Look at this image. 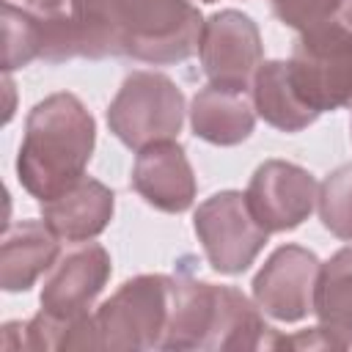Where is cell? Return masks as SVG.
Here are the masks:
<instances>
[{
  "mask_svg": "<svg viewBox=\"0 0 352 352\" xmlns=\"http://www.w3.org/2000/svg\"><path fill=\"white\" fill-rule=\"evenodd\" d=\"M214 283L173 278L170 316L162 349H206L214 319Z\"/></svg>",
  "mask_w": 352,
  "mask_h": 352,
  "instance_id": "cell-16",
  "label": "cell"
},
{
  "mask_svg": "<svg viewBox=\"0 0 352 352\" xmlns=\"http://www.w3.org/2000/svg\"><path fill=\"white\" fill-rule=\"evenodd\" d=\"M44 223L55 231L58 239L85 242L102 234L113 217V190L96 179H77L69 190L58 192L50 201H41Z\"/></svg>",
  "mask_w": 352,
  "mask_h": 352,
  "instance_id": "cell-12",
  "label": "cell"
},
{
  "mask_svg": "<svg viewBox=\"0 0 352 352\" xmlns=\"http://www.w3.org/2000/svg\"><path fill=\"white\" fill-rule=\"evenodd\" d=\"M314 314L319 336L333 349H352V248L338 250L319 267Z\"/></svg>",
  "mask_w": 352,
  "mask_h": 352,
  "instance_id": "cell-14",
  "label": "cell"
},
{
  "mask_svg": "<svg viewBox=\"0 0 352 352\" xmlns=\"http://www.w3.org/2000/svg\"><path fill=\"white\" fill-rule=\"evenodd\" d=\"M316 206L330 234L352 239V165H341L322 182Z\"/></svg>",
  "mask_w": 352,
  "mask_h": 352,
  "instance_id": "cell-19",
  "label": "cell"
},
{
  "mask_svg": "<svg viewBox=\"0 0 352 352\" xmlns=\"http://www.w3.org/2000/svg\"><path fill=\"white\" fill-rule=\"evenodd\" d=\"M349 107H352V104H349Z\"/></svg>",
  "mask_w": 352,
  "mask_h": 352,
  "instance_id": "cell-23",
  "label": "cell"
},
{
  "mask_svg": "<svg viewBox=\"0 0 352 352\" xmlns=\"http://www.w3.org/2000/svg\"><path fill=\"white\" fill-rule=\"evenodd\" d=\"M173 278L138 275L126 280L96 311L102 349H151L162 346L170 316Z\"/></svg>",
  "mask_w": 352,
  "mask_h": 352,
  "instance_id": "cell-4",
  "label": "cell"
},
{
  "mask_svg": "<svg viewBox=\"0 0 352 352\" xmlns=\"http://www.w3.org/2000/svg\"><path fill=\"white\" fill-rule=\"evenodd\" d=\"M110 278V256L102 245L85 242L63 253L44 278L41 311L58 319L88 314L96 294Z\"/></svg>",
  "mask_w": 352,
  "mask_h": 352,
  "instance_id": "cell-10",
  "label": "cell"
},
{
  "mask_svg": "<svg viewBox=\"0 0 352 352\" xmlns=\"http://www.w3.org/2000/svg\"><path fill=\"white\" fill-rule=\"evenodd\" d=\"M275 16L294 28V30H305L311 25H316L319 19H324L338 0H270Z\"/></svg>",
  "mask_w": 352,
  "mask_h": 352,
  "instance_id": "cell-20",
  "label": "cell"
},
{
  "mask_svg": "<svg viewBox=\"0 0 352 352\" xmlns=\"http://www.w3.org/2000/svg\"><path fill=\"white\" fill-rule=\"evenodd\" d=\"M286 63L294 91L311 110L324 113L352 104V44L297 38Z\"/></svg>",
  "mask_w": 352,
  "mask_h": 352,
  "instance_id": "cell-9",
  "label": "cell"
},
{
  "mask_svg": "<svg viewBox=\"0 0 352 352\" xmlns=\"http://www.w3.org/2000/svg\"><path fill=\"white\" fill-rule=\"evenodd\" d=\"M94 118L74 94H52L38 102L25 124L16 173L38 201H50L82 179L94 151Z\"/></svg>",
  "mask_w": 352,
  "mask_h": 352,
  "instance_id": "cell-2",
  "label": "cell"
},
{
  "mask_svg": "<svg viewBox=\"0 0 352 352\" xmlns=\"http://www.w3.org/2000/svg\"><path fill=\"white\" fill-rule=\"evenodd\" d=\"M250 88H253V104H256L258 116L280 132H300L308 124H314L319 116L294 91L286 60L261 63L253 74Z\"/></svg>",
  "mask_w": 352,
  "mask_h": 352,
  "instance_id": "cell-17",
  "label": "cell"
},
{
  "mask_svg": "<svg viewBox=\"0 0 352 352\" xmlns=\"http://www.w3.org/2000/svg\"><path fill=\"white\" fill-rule=\"evenodd\" d=\"M72 8L91 58L179 63L198 50L204 30L190 0H72Z\"/></svg>",
  "mask_w": 352,
  "mask_h": 352,
  "instance_id": "cell-1",
  "label": "cell"
},
{
  "mask_svg": "<svg viewBox=\"0 0 352 352\" xmlns=\"http://www.w3.org/2000/svg\"><path fill=\"white\" fill-rule=\"evenodd\" d=\"M245 201L267 231H289L314 212L319 201V184L305 168L294 162L267 160L256 168L245 190Z\"/></svg>",
  "mask_w": 352,
  "mask_h": 352,
  "instance_id": "cell-7",
  "label": "cell"
},
{
  "mask_svg": "<svg viewBox=\"0 0 352 352\" xmlns=\"http://www.w3.org/2000/svg\"><path fill=\"white\" fill-rule=\"evenodd\" d=\"M41 58V38L33 11L3 3V69H19Z\"/></svg>",
  "mask_w": 352,
  "mask_h": 352,
  "instance_id": "cell-18",
  "label": "cell"
},
{
  "mask_svg": "<svg viewBox=\"0 0 352 352\" xmlns=\"http://www.w3.org/2000/svg\"><path fill=\"white\" fill-rule=\"evenodd\" d=\"M132 187L160 212L179 214L190 209L195 201V176L184 148L173 140H160L140 148L132 168Z\"/></svg>",
  "mask_w": 352,
  "mask_h": 352,
  "instance_id": "cell-11",
  "label": "cell"
},
{
  "mask_svg": "<svg viewBox=\"0 0 352 352\" xmlns=\"http://www.w3.org/2000/svg\"><path fill=\"white\" fill-rule=\"evenodd\" d=\"M190 124L198 138L214 146H236L242 143L256 124L253 104L248 102L245 91L206 85L195 94L190 107Z\"/></svg>",
  "mask_w": 352,
  "mask_h": 352,
  "instance_id": "cell-15",
  "label": "cell"
},
{
  "mask_svg": "<svg viewBox=\"0 0 352 352\" xmlns=\"http://www.w3.org/2000/svg\"><path fill=\"white\" fill-rule=\"evenodd\" d=\"M195 234L217 272H245L267 242V228L253 217L245 192H217L195 212Z\"/></svg>",
  "mask_w": 352,
  "mask_h": 352,
  "instance_id": "cell-5",
  "label": "cell"
},
{
  "mask_svg": "<svg viewBox=\"0 0 352 352\" xmlns=\"http://www.w3.org/2000/svg\"><path fill=\"white\" fill-rule=\"evenodd\" d=\"M30 3H36V0H30Z\"/></svg>",
  "mask_w": 352,
  "mask_h": 352,
  "instance_id": "cell-22",
  "label": "cell"
},
{
  "mask_svg": "<svg viewBox=\"0 0 352 352\" xmlns=\"http://www.w3.org/2000/svg\"><path fill=\"white\" fill-rule=\"evenodd\" d=\"M206 3H214V0H206Z\"/></svg>",
  "mask_w": 352,
  "mask_h": 352,
  "instance_id": "cell-21",
  "label": "cell"
},
{
  "mask_svg": "<svg viewBox=\"0 0 352 352\" xmlns=\"http://www.w3.org/2000/svg\"><path fill=\"white\" fill-rule=\"evenodd\" d=\"M319 267V258L300 245L278 248L253 278L256 305L278 322L305 319L314 311Z\"/></svg>",
  "mask_w": 352,
  "mask_h": 352,
  "instance_id": "cell-8",
  "label": "cell"
},
{
  "mask_svg": "<svg viewBox=\"0 0 352 352\" xmlns=\"http://www.w3.org/2000/svg\"><path fill=\"white\" fill-rule=\"evenodd\" d=\"M55 261L58 236L44 220H22L8 226L0 245V286L6 292H25Z\"/></svg>",
  "mask_w": 352,
  "mask_h": 352,
  "instance_id": "cell-13",
  "label": "cell"
},
{
  "mask_svg": "<svg viewBox=\"0 0 352 352\" xmlns=\"http://www.w3.org/2000/svg\"><path fill=\"white\" fill-rule=\"evenodd\" d=\"M198 55L212 85L248 91L261 66V36L256 22L234 8L212 14L204 22Z\"/></svg>",
  "mask_w": 352,
  "mask_h": 352,
  "instance_id": "cell-6",
  "label": "cell"
},
{
  "mask_svg": "<svg viewBox=\"0 0 352 352\" xmlns=\"http://www.w3.org/2000/svg\"><path fill=\"white\" fill-rule=\"evenodd\" d=\"M184 121V94L157 72H132L107 107L110 132L140 151L160 140H173Z\"/></svg>",
  "mask_w": 352,
  "mask_h": 352,
  "instance_id": "cell-3",
  "label": "cell"
}]
</instances>
